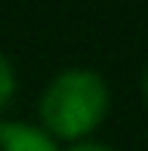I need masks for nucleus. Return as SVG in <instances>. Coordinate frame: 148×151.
Segmentation results:
<instances>
[{
    "label": "nucleus",
    "mask_w": 148,
    "mask_h": 151,
    "mask_svg": "<svg viewBox=\"0 0 148 151\" xmlns=\"http://www.w3.org/2000/svg\"><path fill=\"white\" fill-rule=\"evenodd\" d=\"M16 90H19V77H16V68H12L9 56L0 50V114L9 108V102L16 99Z\"/></svg>",
    "instance_id": "obj_3"
},
{
    "label": "nucleus",
    "mask_w": 148,
    "mask_h": 151,
    "mask_svg": "<svg viewBox=\"0 0 148 151\" xmlns=\"http://www.w3.org/2000/svg\"><path fill=\"white\" fill-rule=\"evenodd\" d=\"M142 102H145V108H148V65H145V71H142Z\"/></svg>",
    "instance_id": "obj_5"
},
{
    "label": "nucleus",
    "mask_w": 148,
    "mask_h": 151,
    "mask_svg": "<svg viewBox=\"0 0 148 151\" xmlns=\"http://www.w3.org/2000/svg\"><path fill=\"white\" fill-rule=\"evenodd\" d=\"M59 151H117L108 142H99V139H86V142H74V145H65Z\"/></svg>",
    "instance_id": "obj_4"
},
{
    "label": "nucleus",
    "mask_w": 148,
    "mask_h": 151,
    "mask_svg": "<svg viewBox=\"0 0 148 151\" xmlns=\"http://www.w3.org/2000/svg\"><path fill=\"white\" fill-rule=\"evenodd\" d=\"M111 111V86L96 68L68 65L56 71L37 99V127L59 148L93 139Z\"/></svg>",
    "instance_id": "obj_1"
},
{
    "label": "nucleus",
    "mask_w": 148,
    "mask_h": 151,
    "mask_svg": "<svg viewBox=\"0 0 148 151\" xmlns=\"http://www.w3.org/2000/svg\"><path fill=\"white\" fill-rule=\"evenodd\" d=\"M0 151H59V145L37 123L0 117Z\"/></svg>",
    "instance_id": "obj_2"
}]
</instances>
